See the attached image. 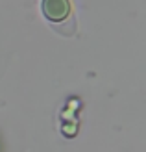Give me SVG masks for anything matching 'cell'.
I'll use <instances>...</instances> for the list:
<instances>
[{"instance_id":"obj_1","label":"cell","mask_w":146,"mask_h":152,"mask_svg":"<svg viewBox=\"0 0 146 152\" xmlns=\"http://www.w3.org/2000/svg\"><path fill=\"white\" fill-rule=\"evenodd\" d=\"M41 10L50 22H61L70 15V2L68 0H43Z\"/></svg>"}]
</instances>
